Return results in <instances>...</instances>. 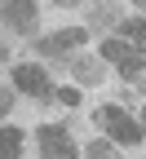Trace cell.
Wrapping results in <instances>:
<instances>
[{"label": "cell", "mask_w": 146, "mask_h": 159, "mask_svg": "<svg viewBox=\"0 0 146 159\" xmlns=\"http://www.w3.org/2000/svg\"><path fill=\"white\" fill-rule=\"evenodd\" d=\"M0 18L18 31V35H31L40 22V5L35 0H0Z\"/></svg>", "instance_id": "obj_4"}, {"label": "cell", "mask_w": 146, "mask_h": 159, "mask_svg": "<svg viewBox=\"0 0 146 159\" xmlns=\"http://www.w3.org/2000/svg\"><path fill=\"white\" fill-rule=\"evenodd\" d=\"M35 142H40V159H75V142L62 124H40Z\"/></svg>", "instance_id": "obj_3"}, {"label": "cell", "mask_w": 146, "mask_h": 159, "mask_svg": "<svg viewBox=\"0 0 146 159\" xmlns=\"http://www.w3.org/2000/svg\"><path fill=\"white\" fill-rule=\"evenodd\" d=\"M84 18L97 31H106V27H120L124 22V9H120V0H84Z\"/></svg>", "instance_id": "obj_6"}, {"label": "cell", "mask_w": 146, "mask_h": 159, "mask_svg": "<svg viewBox=\"0 0 146 159\" xmlns=\"http://www.w3.org/2000/svg\"><path fill=\"white\" fill-rule=\"evenodd\" d=\"M133 49H137V44H129V40H120V35H106V40H102V53H97V57H106V62H115V66H120Z\"/></svg>", "instance_id": "obj_8"}, {"label": "cell", "mask_w": 146, "mask_h": 159, "mask_svg": "<svg viewBox=\"0 0 146 159\" xmlns=\"http://www.w3.org/2000/svg\"><path fill=\"white\" fill-rule=\"evenodd\" d=\"M53 5H58V9H80L84 0H53Z\"/></svg>", "instance_id": "obj_15"}, {"label": "cell", "mask_w": 146, "mask_h": 159, "mask_svg": "<svg viewBox=\"0 0 146 159\" xmlns=\"http://www.w3.org/2000/svg\"><path fill=\"white\" fill-rule=\"evenodd\" d=\"M84 155H89V159H120V150L111 146V137H97V142H89Z\"/></svg>", "instance_id": "obj_12"}, {"label": "cell", "mask_w": 146, "mask_h": 159, "mask_svg": "<svg viewBox=\"0 0 146 159\" xmlns=\"http://www.w3.org/2000/svg\"><path fill=\"white\" fill-rule=\"evenodd\" d=\"M115 31H120V40H133V44H142V53H146V18H124Z\"/></svg>", "instance_id": "obj_10"}, {"label": "cell", "mask_w": 146, "mask_h": 159, "mask_svg": "<svg viewBox=\"0 0 146 159\" xmlns=\"http://www.w3.org/2000/svg\"><path fill=\"white\" fill-rule=\"evenodd\" d=\"M5 57H9V44H5V40H0V62H5Z\"/></svg>", "instance_id": "obj_16"}, {"label": "cell", "mask_w": 146, "mask_h": 159, "mask_svg": "<svg viewBox=\"0 0 146 159\" xmlns=\"http://www.w3.org/2000/svg\"><path fill=\"white\" fill-rule=\"evenodd\" d=\"M133 5H137V13H146V0H133Z\"/></svg>", "instance_id": "obj_17"}, {"label": "cell", "mask_w": 146, "mask_h": 159, "mask_svg": "<svg viewBox=\"0 0 146 159\" xmlns=\"http://www.w3.org/2000/svg\"><path fill=\"white\" fill-rule=\"evenodd\" d=\"M18 155H22V128L0 124V159H18Z\"/></svg>", "instance_id": "obj_9"}, {"label": "cell", "mask_w": 146, "mask_h": 159, "mask_svg": "<svg viewBox=\"0 0 146 159\" xmlns=\"http://www.w3.org/2000/svg\"><path fill=\"white\" fill-rule=\"evenodd\" d=\"M67 66H71V80H75V84H102V75H106L102 57H89V53L67 57Z\"/></svg>", "instance_id": "obj_7"}, {"label": "cell", "mask_w": 146, "mask_h": 159, "mask_svg": "<svg viewBox=\"0 0 146 159\" xmlns=\"http://www.w3.org/2000/svg\"><path fill=\"white\" fill-rule=\"evenodd\" d=\"M84 40H89V27H67V31H58V35L35 40V53H40V57H53V62H67L62 53H75Z\"/></svg>", "instance_id": "obj_2"}, {"label": "cell", "mask_w": 146, "mask_h": 159, "mask_svg": "<svg viewBox=\"0 0 146 159\" xmlns=\"http://www.w3.org/2000/svg\"><path fill=\"white\" fill-rule=\"evenodd\" d=\"M9 111H13V93H9V89H0V119H5Z\"/></svg>", "instance_id": "obj_14"}, {"label": "cell", "mask_w": 146, "mask_h": 159, "mask_svg": "<svg viewBox=\"0 0 146 159\" xmlns=\"http://www.w3.org/2000/svg\"><path fill=\"white\" fill-rule=\"evenodd\" d=\"M115 71H120L124 80H142V75H146V57H142V49H133V53L124 57V62H120Z\"/></svg>", "instance_id": "obj_11"}, {"label": "cell", "mask_w": 146, "mask_h": 159, "mask_svg": "<svg viewBox=\"0 0 146 159\" xmlns=\"http://www.w3.org/2000/svg\"><path fill=\"white\" fill-rule=\"evenodd\" d=\"M142 124H146V106H142Z\"/></svg>", "instance_id": "obj_18"}, {"label": "cell", "mask_w": 146, "mask_h": 159, "mask_svg": "<svg viewBox=\"0 0 146 159\" xmlns=\"http://www.w3.org/2000/svg\"><path fill=\"white\" fill-rule=\"evenodd\" d=\"M13 89H22V93H31L35 102H49V97H53V84H49V71H45V66H31V62H22V66H13Z\"/></svg>", "instance_id": "obj_5"}, {"label": "cell", "mask_w": 146, "mask_h": 159, "mask_svg": "<svg viewBox=\"0 0 146 159\" xmlns=\"http://www.w3.org/2000/svg\"><path fill=\"white\" fill-rule=\"evenodd\" d=\"M93 124L106 128V137H111V142H120V146H142V124H137V119L124 111L120 102L97 106V111H93Z\"/></svg>", "instance_id": "obj_1"}, {"label": "cell", "mask_w": 146, "mask_h": 159, "mask_svg": "<svg viewBox=\"0 0 146 159\" xmlns=\"http://www.w3.org/2000/svg\"><path fill=\"white\" fill-rule=\"evenodd\" d=\"M53 97H58L62 106H80V97H84V93H75V89L67 84V89H53Z\"/></svg>", "instance_id": "obj_13"}]
</instances>
